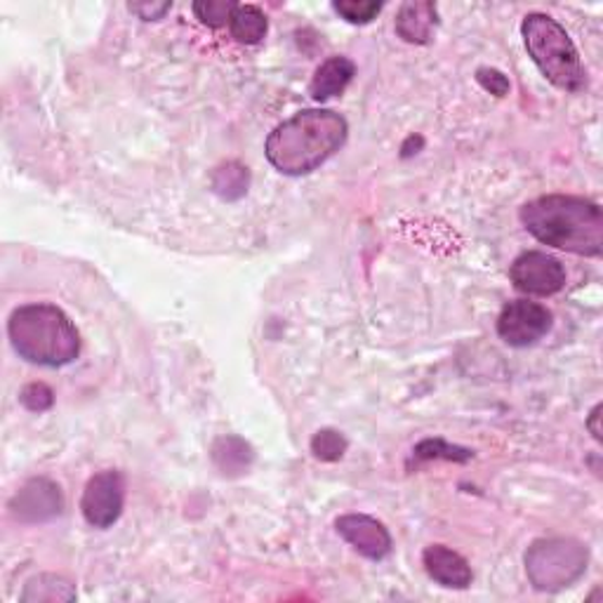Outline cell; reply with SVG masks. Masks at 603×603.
Returning <instances> with one entry per match:
<instances>
[{
    "instance_id": "obj_1",
    "label": "cell",
    "mask_w": 603,
    "mask_h": 603,
    "mask_svg": "<svg viewBox=\"0 0 603 603\" xmlns=\"http://www.w3.org/2000/svg\"><path fill=\"white\" fill-rule=\"evenodd\" d=\"M349 125L330 109H304L276 125L264 144L269 164L288 178L314 172L342 149Z\"/></svg>"
},
{
    "instance_id": "obj_2",
    "label": "cell",
    "mask_w": 603,
    "mask_h": 603,
    "mask_svg": "<svg viewBox=\"0 0 603 603\" xmlns=\"http://www.w3.org/2000/svg\"><path fill=\"white\" fill-rule=\"evenodd\" d=\"M521 222L528 233L564 253L599 257L603 250V213L599 203L582 196L552 194L526 203Z\"/></svg>"
},
{
    "instance_id": "obj_3",
    "label": "cell",
    "mask_w": 603,
    "mask_h": 603,
    "mask_svg": "<svg viewBox=\"0 0 603 603\" xmlns=\"http://www.w3.org/2000/svg\"><path fill=\"white\" fill-rule=\"evenodd\" d=\"M10 342L17 354L43 367H62L79 359L81 335L60 306L38 302L14 309L8 321Z\"/></svg>"
},
{
    "instance_id": "obj_4",
    "label": "cell",
    "mask_w": 603,
    "mask_h": 603,
    "mask_svg": "<svg viewBox=\"0 0 603 603\" xmlns=\"http://www.w3.org/2000/svg\"><path fill=\"white\" fill-rule=\"evenodd\" d=\"M526 50L535 67L558 91L578 95L587 87V71L566 28L550 14L531 12L521 24Z\"/></svg>"
},
{
    "instance_id": "obj_5",
    "label": "cell",
    "mask_w": 603,
    "mask_h": 603,
    "mask_svg": "<svg viewBox=\"0 0 603 603\" xmlns=\"http://www.w3.org/2000/svg\"><path fill=\"white\" fill-rule=\"evenodd\" d=\"M590 564V550L572 538H544L526 552V576L538 592H558L576 584Z\"/></svg>"
},
{
    "instance_id": "obj_6",
    "label": "cell",
    "mask_w": 603,
    "mask_h": 603,
    "mask_svg": "<svg viewBox=\"0 0 603 603\" xmlns=\"http://www.w3.org/2000/svg\"><path fill=\"white\" fill-rule=\"evenodd\" d=\"M123 505H125V481L121 472H116V469H105V472H99L87 481L81 499V511L85 521L93 528H101V531H105V528H111L121 519Z\"/></svg>"
},
{
    "instance_id": "obj_7",
    "label": "cell",
    "mask_w": 603,
    "mask_h": 603,
    "mask_svg": "<svg viewBox=\"0 0 603 603\" xmlns=\"http://www.w3.org/2000/svg\"><path fill=\"white\" fill-rule=\"evenodd\" d=\"M552 330V312L528 300L509 302L497 318L499 340L509 347H531Z\"/></svg>"
},
{
    "instance_id": "obj_8",
    "label": "cell",
    "mask_w": 603,
    "mask_h": 603,
    "mask_svg": "<svg viewBox=\"0 0 603 603\" xmlns=\"http://www.w3.org/2000/svg\"><path fill=\"white\" fill-rule=\"evenodd\" d=\"M509 278L517 290L526 292V296L550 298L556 296L558 290L566 286V269L556 257L540 253V250H531L514 260Z\"/></svg>"
},
{
    "instance_id": "obj_9",
    "label": "cell",
    "mask_w": 603,
    "mask_h": 603,
    "mask_svg": "<svg viewBox=\"0 0 603 603\" xmlns=\"http://www.w3.org/2000/svg\"><path fill=\"white\" fill-rule=\"evenodd\" d=\"M64 511V497L55 481L38 477L26 481L10 499V514L22 523H48Z\"/></svg>"
},
{
    "instance_id": "obj_10",
    "label": "cell",
    "mask_w": 603,
    "mask_h": 603,
    "mask_svg": "<svg viewBox=\"0 0 603 603\" xmlns=\"http://www.w3.org/2000/svg\"><path fill=\"white\" fill-rule=\"evenodd\" d=\"M335 528L345 542L371 562H382L391 552V535L385 523L367 514H345L335 521Z\"/></svg>"
},
{
    "instance_id": "obj_11",
    "label": "cell",
    "mask_w": 603,
    "mask_h": 603,
    "mask_svg": "<svg viewBox=\"0 0 603 603\" xmlns=\"http://www.w3.org/2000/svg\"><path fill=\"white\" fill-rule=\"evenodd\" d=\"M422 564L426 576L441 587H448V590H467L474 580L472 566L467 564V558L446 547V544H430L422 554Z\"/></svg>"
},
{
    "instance_id": "obj_12",
    "label": "cell",
    "mask_w": 603,
    "mask_h": 603,
    "mask_svg": "<svg viewBox=\"0 0 603 603\" xmlns=\"http://www.w3.org/2000/svg\"><path fill=\"white\" fill-rule=\"evenodd\" d=\"M438 24V10L426 0H410L399 8L396 14V34L410 46H426L432 40L434 28Z\"/></svg>"
},
{
    "instance_id": "obj_13",
    "label": "cell",
    "mask_w": 603,
    "mask_h": 603,
    "mask_svg": "<svg viewBox=\"0 0 603 603\" xmlns=\"http://www.w3.org/2000/svg\"><path fill=\"white\" fill-rule=\"evenodd\" d=\"M354 76L357 64L351 62L349 57H330V60H326L316 69L312 85H309V95H312L314 101H328L337 95H342Z\"/></svg>"
},
{
    "instance_id": "obj_14",
    "label": "cell",
    "mask_w": 603,
    "mask_h": 603,
    "mask_svg": "<svg viewBox=\"0 0 603 603\" xmlns=\"http://www.w3.org/2000/svg\"><path fill=\"white\" fill-rule=\"evenodd\" d=\"M255 460V450L241 436H219L213 444V462L225 477H241Z\"/></svg>"
},
{
    "instance_id": "obj_15",
    "label": "cell",
    "mask_w": 603,
    "mask_h": 603,
    "mask_svg": "<svg viewBox=\"0 0 603 603\" xmlns=\"http://www.w3.org/2000/svg\"><path fill=\"white\" fill-rule=\"evenodd\" d=\"M76 596V584L62 576H52V572H43V576L28 580L22 592L24 603H57L73 601Z\"/></svg>"
},
{
    "instance_id": "obj_16",
    "label": "cell",
    "mask_w": 603,
    "mask_h": 603,
    "mask_svg": "<svg viewBox=\"0 0 603 603\" xmlns=\"http://www.w3.org/2000/svg\"><path fill=\"white\" fill-rule=\"evenodd\" d=\"M231 36L245 46H257V43L267 36L269 22L257 5H239L231 14Z\"/></svg>"
},
{
    "instance_id": "obj_17",
    "label": "cell",
    "mask_w": 603,
    "mask_h": 603,
    "mask_svg": "<svg viewBox=\"0 0 603 603\" xmlns=\"http://www.w3.org/2000/svg\"><path fill=\"white\" fill-rule=\"evenodd\" d=\"M474 458V453L462 446L448 444L446 438H424L413 448V462H432V460H446V462H469Z\"/></svg>"
},
{
    "instance_id": "obj_18",
    "label": "cell",
    "mask_w": 603,
    "mask_h": 603,
    "mask_svg": "<svg viewBox=\"0 0 603 603\" xmlns=\"http://www.w3.org/2000/svg\"><path fill=\"white\" fill-rule=\"evenodd\" d=\"M248 182H250L248 168L237 164V160H233V164L222 166L213 174L215 194H219L227 201H237V198L245 196L248 194Z\"/></svg>"
},
{
    "instance_id": "obj_19",
    "label": "cell",
    "mask_w": 603,
    "mask_h": 603,
    "mask_svg": "<svg viewBox=\"0 0 603 603\" xmlns=\"http://www.w3.org/2000/svg\"><path fill=\"white\" fill-rule=\"evenodd\" d=\"M349 441L337 430H321L312 438V453L321 462H337L345 458Z\"/></svg>"
},
{
    "instance_id": "obj_20",
    "label": "cell",
    "mask_w": 603,
    "mask_h": 603,
    "mask_svg": "<svg viewBox=\"0 0 603 603\" xmlns=\"http://www.w3.org/2000/svg\"><path fill=\"white\" fill-rule=\"evenodd\" d=\"M237 8L239 3H233V0H198V3H194V14L201 20V24L222 28L231 22V14Z\"/></svg>"
},
{
    "instance_id": "obj_21",
    "label": "cell",
    "mask_w": 603,
    "mask_h": 603,
    "mask_svg": "<svg viewBox=\"0 0 603 603\" xmlns=\"http://www.w3.org/2000/svg\"><path fill=\"white\" fill-rule=\"evenodd\" d=\"M333 10L349 24H367L382 12V3H375V0H335Z\"/></svg>"
},
{
    "instance_id": "obj_22",
    "label": "cell",
    "mask_w": 603,
    "mask_h": 603,
    "mask_svg": "<svg viewBox=\"0 0 603 603\" xmlns=\"http://www.w3.org/2000/svg\"><path fill=\"white\" fill-rule=\"evenodd\" d=\"M20 401L26 410H32V413H46L55 403V394L48 385H43V382H34V385H26L22 389Z\"/></svg>"
},
{
    "instance_id": "obj_23",
    "label": "cell",
    "mask_w": 603,
    "mask_h": 603,
    "mask_svg": "<svg viewBox=\"0 0 603 603\" xmlns=\"http://www.w3.org/2000/svg\"><path fill=\"white\" fill-rule=\"evenodd\" d=\"M477 81H479V85L483 87L485 93H491V95H495V97H505V95L509 93V87H511V85H509V79L505 76L503 71L489 69V67L477 71Z\"/></svg>"
},
{
    "instance_id": "obj_24",
    "label": "cell",
    "mask_w": 603,
    "mask_h": 603,
    "mask_svg": "<svg viewBox=\"0 0 603 603\" xmlns=\"http://www.w3.org/2000/svg\"><path fill=\"white\" fill-rule=\"evenodd\" d=\"M172 3H130V12H135L144 22L164 20V14L170 12Z\"/></svg>"
},
{
    "instance_id": "obj_25",
    "label": "cell",
    "mask_w": 603,
    "mask_h": 603,
    "mask_svg": "<svg viewBox=\"0 0 603 603\" xmlns=\"http://www.w3.org/2000/svg\"><path fill=\"white\" fill-rule=\"evenodd\" d=\"M601 410H603L601 403L594 406V410L590 413V418H587V430L592 432V436H594L596 441H601V426H599V422H601Z\"/></svg>"
}]
</instances>
